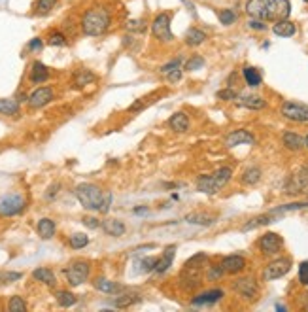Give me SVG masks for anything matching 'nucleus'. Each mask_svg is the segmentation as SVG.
<instances>
[{
	"label": "nucleus",
	"instance_id": "c85d7f7f",
	"mask_svg": "<svg viewBox=\"0 0 308 312\" xmlns=\"http://www.w3.org/2000/svg\"><path fill=\"white\" fill-rule=\"evenodd\" d=\"M185 222L193 223V225H212L216 222V216L204 214V212H195V214L185 216Z\"/></svg>",
	"mask_w": 308,
	"mask_h": 312
},
{
	"label": "nucleus",
	"instance_id": "393cba45",
	"mask_svg": "<svg viewBox=\"0 0 308 312\" xmlns=\"http://www.w3.org/2000/svg\"><path fill=\"white\" fill-rule=\"evenodd\" d=\"M93 286H95L98 291H102V293H119V291L125 290L121 284H116V282H112V280H108V278H102V276L95 278Z\"/></svg>",
	"mask_w": 308,
	"mask_h": 312
},
{
	"label": "nucleus",
	"instance_id": "6ab92c4d",
	"mask_svg": "<svg viewBox=\"0 0 308 312\" xmlns=\"http://www.w3.org/2000/svg\"><path fill=\"white\" fill-rule=\"evenodd\" d=\"M272 33L280 36V38H291L297 33V27H295V23L289 21V19H280V21L272 25Z\"/></svg>",
	"mask_w": 308,
	"mask_h": 312
},
{
	"label": "nucleus",
	"instance_id": "2eb2a0df",
	"mask_svg": "<svg viewBox=\"0 0 308 312\" xmlns=\"http://www.w3.org/2000/svg\"><path fill=\"white\" fill-rule=\"evenodd\" d=\"M53 100V89L51 87H38L29 95V106L31 108H44Z\"/></svg>",
	"mask_w": 308,
	"mask_h": 312
},
{
	"label": "nucleus",
	"instance_id": "5fc2aeb1",
	"mask_svg": "<svg viewBox=\"0 0 308 312\" xmlns=\"http://www.w3.org/2000/svg\"><path fill=\"white\" fill-rule=\"evenodd\" d=\"M42 47H44L42 38H32L31 42H29V49H31V51H40Z\"/></svg>",
	"mask_w": 308,
	"mask_h": 312
},
{
	"label": "nucleus",
	"instance_id": "603ef678",
	"mask_svg": "<svg viewBox=\"0 0 308 312\" xmlns=\"http://www.w3.org/2000/svg\"><path fill=\"white\" fill-rule=\"evenodd\" d=\"M248 27H250L252 31H266V21H261V19L252 17V19L248 21Z\"/></svg>",
	"mask_w": 308,
	"mask_h": 312
},
{
	"label": "nucleus",
	"instance_id": "a18cd8bd",
	"mask_svg": "<svg viewBox=\"0 0 308 312\" xmlns=\"http://www.w3.org/2000/svg\"><path fill=\"white\" fill-rule=\"evenodd\" d=\"M181 61H183L181 57H178V59H172L170 63H167V65L161 66L159 72H161V74H170L172 70H178V68H180V65H181Z\"/></svg>",
	"mask_w": 308,
	"mask_h": 312
},
{
	"label": "nucleus",
	"instance_id": "c756f323",
	"mask_svg": "<svg viewBox=\"0 0 308 312\" xmlns=\"http://www.w3.org/2000/svg\"><path fill=\"white\" fill-rule=\"evenodd\" d=\"M96 80V76L91 72V70H87V68H80V70H76L74 74V86L76 87H84V86H89V84H93Z\"/></svg>",
	"mask_w": 308,
	"mask_h": 312
},
{
	"label": "nucleus",
	"instance_id": "79ce46f5",
	"mask_svg": "<svg viewBox=\"0 0 308 312\" xmlns=\"http://www.w3.org/2000/svg\"><path fill=\"white\" fill-rule=\"evenodd\" d=\"M47 44L49 45H55V47H63V45H66V36H64L63 33H51L49 34V38H47Z\"/></svg>",
	"mask_w": 308,
	"mask_h": 312
},
{
	"label": "nucleus",
	"instance_id": "49530a36",
	"mask_svg": "<svg viewBox=\"0 0 308 312\" xmlns=\"http://www.w3.org/2000/svg\"><path fill=\"white\" fill-rule=\"evenodd\" d=\"M127 29L131 33H144L146 31V21L144 19H131L127 23Z\"/></svg>",
	"mask_w": 308,
	"mask_h": 312
},
{
	"label": "nucleus",
	"instance_id": "cd10ccee",
	"mask_svg": "<svg viewBox=\"0 0 308 312\" xmlns=\"http://www.w3.org/2000/svg\"><path fill=\"white\" fill-rule=\"evenodd\" d=\"M236 100H238L240 106L250 108V110H263L266 106L265 100L261 97H257V95H242V97H238Z\"/></svg>",
	"mask_w": 308,
	"mask_h": 312
},
{
	"label": "nucleus",
	"instance_id": "0eeeda50",
	"mask_svg": "<svg viewBox=\"0 0 308 312\" xmlns=\"http://www.w3.org/2000/svg\"><path fill=\"white\" fill-rule=\"evenodd\" d=\"M27 206V199L21 193H4L0 197V216L10 218V216L21 214Z\"/></svg>",
	"mask_w": 308,
	"mask_h": 312
},
{
	"label": "nucleus",
	"instance_id": "4c0bfd02",
	"mask_svg": "<svg viewBox=\"0 0 308 312\" xmlns=\"http://www.w3.org/2000/svg\"><path fill=\"white\" fill-rule=\"evenodd\" d=\"M303 208H308V201H303V203H291V205H282L272 208L270 212L272 214H284V212H291V210H303Z\"/></svg>",
	"mask_w": 308,
	"mask_h": 312
},
{
	"label": "nucleus",
	"instance_id": "3c124183",
	"mask_svg": "<svg viewBox=\"0 0 308 312\" xmlns=\"http://www.w3.org/2000/svg\"><path fill=\"white\" fill-rule=\"evenodd\" d=\"M299 282L303 286H308V261H303L299 265Z\"/></svg>",
	"mask_w": 308,
	"mask_h": 312
},
{
	"label": "nucleus",
	"instance_id": "052dcab7",
	"mask_svg": "<svg viewBox=\"0 0 308 312\" xmlns=\"http://www.w3.org/2000/svg\"><path fill=\"white\" fill-rule=\"evenodd\" d=\"M305 148H308V134H307V138H305Z\"/></svg>",
	"mask_w": 308,
	"mask_h": 312
},
{
	"label": "nucleus",
	"instance_id": "1a4fd4ad",
	"mask_svg": "<svg viewBox=\"0 0 308 312\" xmlns=\"http://www.w3.org/2000/svg\"><path fill=\"white\" fill-rule=\"evenodd\" d=\"M233 291L238 293L240 297H244L246 301H255L259 295V286L254 276H242L233 282Z\"/></svg>",
	"mask_w": 308,
	"mask_h": 312
},
{
	"label": "nucleus",
	"instance_id": "72a5a7b5",
	"mask_svg": "<svg viewBox=\"0 0 308 312\" xmlns=\"http://www.w3.org/2000/svg\"><path fill=\"white\" fill-rule=\"evenodd\" d=\"M185 44L187 45H201V44H204V40H206V34H204V31H201V29H197V27H193V29H189L187 33H185Z\"/></svg>",
	"mask_w": 308,
	"mask_h": 312
},
{
	"label": "nucleus",
	"instance_id": "20e7f679",
	"mask_svg": "<svg viewBox=\"0 0 308 312\" xmlns=\"http://www.w3.org/2000/svg\"><path fill=\"white\" fill-rule=\"evenodd\" d=\"M112 25V15L106 8L95 6L89 8L82 17V33L85 36H102Z\"/></svg>",
	"mask_w": 308,
	"mask_h": 312
},
{
	"label": "nucleus",
	"instance_id": "de8ad7c7",
	"mask_svg": "<svg viewBox=\"0 0 308 312\" xmlns=\"http://www.w3.org/2000/svg\"><path fill=\"white\" fill-rule=\"evenodd\" d=\"M218 98H221V100H236V98H238V93L234 91L233 87H227V89L218 91Z\"/></svg>",
	"mask_w": 308,
	"mask_h": 312
},
{
	"label": "nucleus",
	"instance_id": "8fccbe9b",
	"mask_svg": "<svg viewBox=\"0 0 308 312\" xmlns=\"http://www.w3.org/2000/svg\"><path fill=\"white\" fill-rule=\"evenodd\" d=\"M21 278H23L21 272H2L0 274V284H10V282H17V280Z\"/></svg>",
	"mask_w": 308,
	"mask_h": 312
},
{
	"label": "nucleus",
	"instance_id": "4468645a",
	"mask_svg": "<svg viewBox=\"0 0 308 312\" xmlns=\"http://www.w3.org/2000/svg\"><path fill=\"white\" fill-rule=\"evenodd\" d=\"M252 146L255 144V136L250 133V131L246 129H236V131H231L227 136H225V146L227 148H236V146Z\"/></svg>",
	"mask_w": 308,
	"mask_h": 312
},
{
	"label": "nucleus",
	"instance_id": "e2e57ef3",
	"mask_svg": "<svg viewBox=\"0 0 308 312\" xmlns=\"http://www.w3.org/2000/svg\"><path fill=\"white\" fill-rule=\"evenodd\" d=\"M303 2H307V4H308V0H303Z\"/></svg>",
	"mask_w": 308,
	"mask_h": 312
},
{
	"label": "nucleus",
	"instance_id": "a211bd4d",
	"mask_svg": "<svg viewBox=\"0 0 308 312\" xmlns=\"http://www.w3.org/2000/svg\"><path fill=\"white\" fill-rule=\"evenodd\" d=\"M29 80L32 84H44L49 80V68L40 63V61H34L31 66V72H29Z\"/></svg>",
	"mask_w": 308,
	"mask_h": 312
},
{
	"label": "nucleus",
	"instance_id": "f704fd0d",
	"mask_svg": "<svg viewBox=\"0 0 308 312\" xmlns=\"http://www.w3.org/2000/svg\"><path fill=\"white\" fill-rule=\"evenodd\" d=\"M259 180H261V169L259 167H250L240 176V182L244 183V185H255Z\"/></svg>",
	"mask_w": 308,
	"mask_h": 312
},
{
	"label": "nucleus",
	"instance_id": "37998d69",
	"mask_svg": "<svg viewBox=\"0 0 308 312\" xmlns=\"http://www.w3.org/2000/svg\"><path fill=\"white\" fill-rule=\"evenodd\" d=\"M157 259L159 258H144L140 261V272H151V270H155L157 267Z\"/></svg>",
	"mask_w": 308,
	"mask_h": 312
},
{
	"label": "nucleus",
	"instance_id": "f3484780",
	"mask_svg": "<svg viewBox=\"0 0 308 312\" xmlns=\"http://www.w3.org/2000/svg\"><path fill=\"white\" fill-rule=\"evenodd\" d=\"M223 290H208V291H202L199 295H195L191 299L193 305L197 307H202V305H214V303L221 301L223 299Z\"/></svg>",
	"mask_w": 308,
	"mask_h": 312
},
{
	"label": "nucleus",
	"instance_id": "a19ab883",
	"mask_svg": "<svg viewBox=\"0 0 308 312\" xmlns=\"http://www.w3.org/2000/svg\"><path fill=\"white\" fill-rule=\"evenodd\" d=\"M8 311L10 312H25L27 311V303L23 301V297L19 295H13L8 303Z\"/></svg>",
	"mask_w": 308,
	"mask_h": 312
},
{
	"label": "nucleus",
	"instance_id": "09e8293b",
	"mask_svg": "<svg viewBox=\"0 0 308 312\" xmlns=\"http://www.w3.org/2000/svg\"><path fill=\"white\" fill-rule=\"evenodd\" d=\"M223 274H225V269L221 267V263H220V265L208 267V274H206V276H208L210 280H218V278H221Z\"/></svg>",
	"mask_w": 308,
	"mask_h": 312
},
{
	"label": "nucleus",
	"instance_id": "2f4dec72",
	"mask_svg": "<svg viewBox=\"0 0 308 312\" xmlns=\"http://www.w3.org/2000/svg\"><path fill=\"white\" fill-rule=\"evenodd\" d=\"M242 76H244L246 84L250 87H259L261 86V82H263V78H261V72L254 68V66H246L244 70H242Z\"/></svg>",
	"mask_w": 308,
	"mask_h": 312
},
{
	"label": "nucleus",
	"instance_id": "412c9836",
	"mask_svg": "<svg viewBox=\"0 0 308 312\" xmlns=\"http://www.w3.org/2000/svg\"><path fill=\"white\" fill-rule=\"evenodd\" d=\"M282 142H284V146H286L289 151H299L305 148V138L297 134V133H291V131H287L282 134Z\"/></svg>",
	"mask_w": 308,
	"mask_h": 312
},
{
	"label": "nucleus",
	"instance_id": "c03bdc74",
	"mask_svg": "<svg viewBox=\"0 0 308 312\" xmlns=\"http://www.w3.org/2000/svg\"><path fill=\"white\" fill-rule=\"evenodd\" d=\"M218 17H220V21H221V25H233L234 21H236V13H234L233 10H221L220 13H218Z\"/></svg>",
	"mask_w": 308,
	"mask_h": 312
},
{
	"label": "nucleus",
	"instance_id": "680f3d73",
	"mask_svg": "<svg viewBox=\"0 0 308 312\" xmlns=\"http://www.w3.org/2000/svg\"><path fill=\"white\" fill-rule=\"evenodd\" d=\"M305 309L308 311V295H307V303H305Z\"/></svg>",
	"mask_w": 308,
	"mask_h": 312
},
{
	"label": "nucleus",
	"instance_id": "4be33fe9",
	"mask_svg": "<svg viewBox=\"0 0 308 312\" xmlns=\"http://www.w3.org/2000/svg\"><path fill=\"white\" fill-rule=\"evenodd\" d=\"M102 231L110 237H123L125 235V223L121 220H104L102 222Z\"/></svg>",
	"mask_w": 308,
	"mask_h": 312
},
{
	"label": "nucleus",
	"instance_id": "dca6fc26",
	"mask_svg": "<svg viewBox=\"0 0 308 312\" xmlns=\"http://www.w3.org/2000/svg\"><path fill=\"white\" fill-rule=\"evenodd\" d=\"M221 267L225 269L227 274H238L246 269V259L238 254H233V256H227L221 261Z\"/></svg>",
	"mask_w": 308,
	"mask_h": 312
},
{
	"label": "nucleus",
	"instance_id": "473e14b6",
	"mask_svg": "<svg viewBox=\"0 0 308 312\" xmlns=\"http://www.w3.org/2000/svg\"><path fill=\"white\" fill-rule=\"evenodd\" d=\"M0 114L17 116L19 114V100H15V98H0Z\"/></svg>",
	"mask_w": 308,
	"mask_h": 312
},
{
	"label": "nucleus",
	"instance_id": "bb28decb",
	"mask_svg": "<svg viewBox=\"0 0 308 312\" xmlns=\"http://www.w3.org/2000/svg\"><path fill=\"white\" fill-rule=\"evenodd\" d=\"M32 278L38 280V282H42V284H45V286H51V288L57 284L55 272L51 269H47V267H40V269L32 270Z\"/></svg>",
	"mask_w": 308,
	"mask_h": 312
},
{
	"label": "nucleus",
	"instance_id": "c9c22d12",
	"mask_svg": "<svg viewBox=\"0 0 308 312\" xmlns=\"http://www.w3.org/2000/svg\"><path fill=\"white\" fill-rule=\"evenodd\" d=\"M142 301V297H140L138 293H125V295H121V297H117L114 305L119 307V309H125V307H131V305H134V303H140Z\"/></svg>",
	"mask_w": 308,
	"mask_h": 312
},
{
	"label": "nucleus",
	"instance_id": "e433bc0d",
	"mask_svg": "<svg viewBox=\"0 0 308 312\" xmlns=\"http://www.w3.org/2000/svg\"><path fill=\"white\" fill-rule=\"evenodd\" d=\"M202 66H204V57H202V55H191V57L185 61L183 70H187V72H195V70H201Z\"/></svg>",
	"mask_w": 308,
	"mask_h": 312
},
{
	"label": "nucleus",
	"instance_id": "7ed1b4c3",
	"mask_svg": "<svg viewBox=\"0 0 308 312\" xmlns=\"http://www.w3.org/2000/svg\"><path fill=\"white\" fill-rule=\"evenodd\" d=\"M208 263V256L204 252L195 254L183 263V269L180 272V286L185 291H191L199 288L202 284V276H204V269Z\"/></svg>",
	"mask_w": 308,
	"mask_h": 312
},
{
	"label": "nucleus",
	"instance_id": "423d86ee",
	"mask_svg": "<svg viewBox=\"0 0 308 312\" xmlns=\"http://www.w3.org/2000/svg\"><path fill=\"white\" fill-rule=\"evenodd\" d=\"M89 272H91V265L85 259H76L68 267H64V276L70 286H82L89 278Z\"/></svg>",
	"mask_w": 308,
	"mask_h": 312
},
{
	"label": "nucleus",
	"instance_id": "58836bf2",
	"mask_svg": "<svg viewBox=\"0 0 308 312\" xmlns=\"http://www.w3.org/2000/svg\"><path fill=\"white\" fill-rule=\"evenodd\" d=\"M55 4H57V0H36L34 10H36L38 15H45V13H49V11L53 10Z\"/></svg>",
	"mask_w": 308,
	"mask_h": 312
},
{
	"label": "nucleus",
	"instance_id": "39448f33",
	"mask_svg": "<svg viewBox=\"0 0 308 312\" xmlns=\"http://www.w3.org/2000/svg\"><path fill=\"white\" fill-rule=\"evenodd\" d=\"M231 176H233V169H229V167H221L212 174H201L197 178V189L201 193L216 195L229 183Z\"/></svg>",
	"mask_w": 308,
	"mask_h": 312
},
{
	"label": "nucleus",
	"instance_id": "5701e85b",
	"mask_svg": "<svg viewBox=\"0 0 308 312\" xmlns=\"http://www.w3.org/2000/svg\"><path fill=\"white\" fill-rule=\"evenodd\" d=\"M36 231H38L40 238H44V240H49V238L55 235L57 225H55V222L51 220V218H42V220L38 222V225H36Z\"/></svg>",
	"mask_w": 308,
	"mask_h": 312
},
{
	"label": "nucleus",
	"instance_id": "9b49d317",
	"mask_svg": "<svg viewBox=\"0 0 308 312\" xmlns=\"http://www.w3.org/2000/svg\"><path fill=\"white\" fill-rule=\"evenodd\" d=\"M291 270V258H278L274 261H270L263 270V278L266 282H272L282 276H286L287 272Z\"/></svg>",
	"mask_w": 308,
	"mask_h": 312
},
{
	"label": "nucleus",
	"instance_id": "f8f14e48",
	"mask_svg": "<svg viewBox=\"0 0 308 312\" xmlns=\"http://www.w3.org/2000/svg\"><path fill=\"white\" fill-rule=\"evenodd\" d=\"M151 34L161 40V42H172L174 40V34L170 31V15L169 13H159L153 23H151Z\"/></svg>",
	"mask_w": 308,
	"mask_h": 312
},
{
	"label": "nucleus",
	"instance_id": "9d476101",
	"mask_svg": "<svg viewBox=\"0 0 308 312\" xmlns=\"http://www.w3.org/2000/svg\"><path fill=\"white\" fill-rule=\"evenodd\" d=\"M280 114L289 121L295 123H308V104H301V102H291L287 100L280 108Z\"/></svg>",
	"mask_w": 308,
	"mask_h": 312
},
{
	"label": "nucleus",
	"instance_id": "b1692460",
	"mask_svg": "<svg viewBox=\"0 0 308 312\" xmlns=\"http://www.w3.org/2000/svg\"><path fill=\"white\" fill-rule=\"evenodd\" d=\"M169 127L172 131H176V133H185V131L189 129V118L183 112H176L174 116H170Z\"/></svg>",
	"mask_w": 308,
	"mask_h": 312
},
{
	"label": "nucleus",
	"instance_id": "13d9d810",
	"mask_svg": "<svg viewBox=\"0 0 308 312\" xmlns=\"http://www.w3.org/2000/svg\"><path fill=\"white\" fill-rule=\"evenodd\" d=\"M181 2H183V4H185V6L189 8V11H191L193 15H197V11H195V4H193L191 0H181Z\"/></svg>",
	"mask_w": 308,
	"mask_h": 312
},
{
	"label": "nucleus",
	"instance_id": "bf43d9fd",
	"mask_svg": "<svg viewBox=\"0 0 308 312\" xmlns=\"http://www.w3.org/2000/svg\"><path fill=\"white\" fill-rule=\"evenodd\" d=\"M148 212V208L146 206H138V208H134V214H146Z\"/></svg>",
	"mask_w": 308,
	"mask_h": 312
},
{
	"label": "nucleus",
	"instance_id": "6e6d98bb",
	"mask_svg": "<svg viewBox=\"0 0 308 312\" xmlns=\"http://www.w3.org/2000/svg\"><path fill=\"white\" fill-rule=\"evenodd\" d=\"M167 76H169V82H172V84H174V82H180L181 70H180V68H178V70H172V72H170V74H167Z\"/></svg>",
	"mask_w": 308,
	"mask_h": 312
},
{
	"label": "nucleus",
	"instance_id": "ea45409f",
	"mask_svg": "<svg viewBox=\"0 0 308 312\" xmlns=\"http://www.w3.org/2000/svg\"><path fill=\"white\" fill-rule=\"evenodd\" d=\"M70 248H74V250H82V248H85L87 244H89V237L87 235H84V233H74L72 237H70Z\"/></svg>",
	"mask_w": 308,
	"mask_h": 312
},
{
	"label": "nucleus",
	"instance_id": "4d7b16f0",
	"mask_svg": "<svg viewBox=\"0 0 308 312\" xmlns=\"http://www.w3.org/2000/svg\"><path fill=\"white\" fill-rule=\"evenodd\" d=\"M59 187H61L59 183H53V185L47 189V195H45V197H47V199H53L55 195H57V191H59Z\"/></svg>",
	"mask_w": 308,
	"mask_h": 312
},
{
	"label": "nucleus",
	"instance_id": "aec40b11",
	"mask_svg": "<svg viewBox=\"0 0 308 312\" xmlns=\"http://www.w3.org/2000/svg\"><path fill=\"white\" fill-rule=\"evenodd\" d=\"M174 254H176V246L174 244H170V246L165 248V252H163V256L157 259V267H155V272H167V270L172 267V261H174Z\"/></svg>",
	"mask_w": 308,
	"mask_h": 312
},
{
	"label": "nucleus",
	"instance_id": "6e6552de",
	"mask_svg": "<svg viewBox=\"0 0 308 312\" xmlns=\"http://www.w3.org/2000/svg\"><path fill=\"white\" fill-rule=\"evenodd\" d=\"M308 191V165L297 169L295 173L287 178L286 182V193L297 195V193H307Z\"/></svg>",
	"mask_w": 308,
	"mask_h": 312
},
{
	"label": "nucleus",
	"instance_id": "a878e982",
	"mask_svg": "<svg viewBox=\"0 0 308 312\" xmlns=\"http://www.w3.org/2000/svg\"><path fill=\"white\" fill-rule=\"evenodd\" d=\"M276 220V214H272V212H266V214H261V216H255L252 218L244 227H242V231H252L255 227H263V225H268V223H272Z\"/></svg>",
	"mask_w": 308,
	"mask_h": 312
},
{
	"label": "nucleus",
	"instance_id": "864d4df0",
	"mask_svg": "<svg viewBox=\"0 0 308 312\" xmlns=\"http://www.w3.org/2000/svg\"><path fill=\"white\" fill-rule=\"evenodd\" d=\"M82 223H84L85 227H89V229H96V227H100V222H98L96 218H89V216L82 220Z\"/></svg>",
	"mask_w": 308,
	"mask_h": 312
},
{
	"label": "nucleus",
	"instance_id": "7c9ffc66",
	"mask_svg": "<svg viewBox=\"0 0 308 312\" xmlns=\"http://www.w3.org/2000/svg\"><path fill=\"white\" fill-rule=\"evenodd\" d=\"M55 299H57V305L63 307V309H68V307H74L78 303V297H76L72 291H66V290H59L55 293Z\"/></svg>",
	"mask_w": 308,
	"mask_h": 312
},
{
	"label": "nucleus",
	"instance_id": "f257e3e1",
	"mask_svg": "<svg viewBox=\"0 0 308 312\" xmlns=\"http://www.w3.org/2000/svg\"><path fill=\"white\" fill-rule=\"evenodd\" d=\"M246 13L250 17L261 19V21H280L287 19L291 13V2L289 0H248L246 2Z\"/></svg>",
	"mask_w": 308,
	"mask_h": 312
},
{
	"label": "nucleus",
	"instance_id": "ddd939ff",
	"mask_svg": "<svg viewBox=\"0 0 308 312\" xmlns=\"http://www.w3.org/2000/svg\"><path fill=\"white\" fill-rule=\"evenodd\" d=\"M282 248H284V238L280 237L278 233H265L263 237L259 238V250L265 256H276Z\"/></svg>",
	"mask_w": 308,
	"mask_h": 312
},
{
	"label": "nucleus",
	"instance_id": "f03ea898",
	"mask_svg": "<svg viewBox=\"0 0 308 312\" xmlns=\"http://www.w3.org/2000/svg\"><path fill=\"white\" fill-rule=\"evenodd\" d=\"M76 199L80 201V205L85 210H95V212H102L106 214L112 205V193L102 191L95 183H80L74 189Z\"/></svg>",
	"mask_w": 308,
	"mask_h": 312
}]
</instances>
